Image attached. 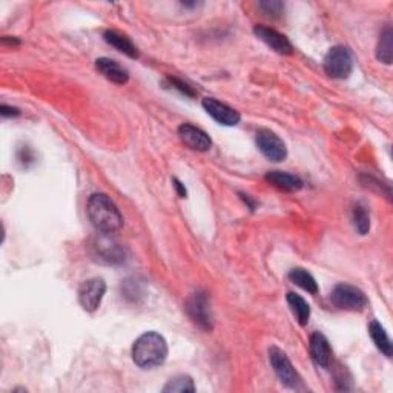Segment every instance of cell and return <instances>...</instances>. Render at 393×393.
I'll return each instance as SVG.
<instances>
[{"label":"cell","mask_w":393,"mask_h":393,"mask_svg":"<svg viewBox=\"0 0 393 393\" xmlns=\"http://www.w3.org/2000/svg\"><path fill=\"white\" fill-rule=\"evenodd\" d=\"M88 217L102 234H114L122 229L123 217L115 203L106 194H93L88 200Z\"/></svg>","instance_id":"1"},{"label":"cell","mask_w":393,"mask_h":393,"mask_svg":"<svg viewBox=\"0 0 393 393\" xmlns=\"http://www.w3.org/2000/svg\"><path fill=\"white\" fill-rule=\"evenodd\" d=\"M168 358V343L160 333L146 332L135 339L133 346V359L142 369L161 366Z\"/></svg>","instance_id":"2"},{"label":"cell","mask_w":393,"mask_h":393,"mask_svg":"<svg viewBox=\"0 0 393 393\" xmlns=\"http://www.w3.org/2000/svg\"><path fill=\"white\" fill-rule=\"evenodd\" d=\"M332 303L335 304L338 309L343 311H352V312H359L363 311L366 306L369 304V300L366 297V293L358 289V287L352 284H337L333 287V291L330 293Z\"/></svg>","instance_id":"3"},{"label":"cell","mask_w":393,"mask_h":393,"mask_svg":"<svg viewBox=\"0 0 393 393\" xmlns=\"http://www.w3.org/2000/svg\"><path fill=\"white\" fill-rule=\"evenodd\" d=\"M269 361L275 375L284 385L291 389H300L301 388V378L298 372L291 363V359L287 358L286 353L278 349V347H271L269 349Z\"/></svg>","instance_id":"4"},{"label":"cell","mask_w":393,"mask_h":393,"mask_svg":"<svg viewBox=\"0 0 393 393\" xmlns=\"http://www.w3.org/2000/svg\"><path fill=\"white\" fill-rule=\"evenodd\" d=\"M324 71L333 78H347L352 74L353 58L346 47H333L324 57Z\"/></svg>","instance_id":"5"},{"label":"cell","mask_w":393,"mask_h":393,"mask_svg":"<svg viewBox=\"0 0 393 393\" xmlns=\"http://www.w3.org/2000/svg\"><path fill=\"white\" fill-rule=\"evenodd\" d=\"M106 292V283L102 278H91L83 281L78 287V303L85 311L93 313L102 304V300Z\"/></svg>","instance_id":"6"},{"label":"cell","mask_w":393,"mask_h":393,"mask_svg":"<svg viewBox=\"0 0 393 393\" xmlns=\"http://www.w3.org/2000/svg\"><path fill=\"white\" fill-rule=\"evenodd\" d=\"M255 143L260 153L271 161H283L287 157L284 142L269 129H260L255 137Z\"/></svg>","instance_id":"7"},{"label":"cell","mask_w":393,"mask_h":393,"mask_svg":"<svg viewBox=\"0 0 393 393\" xmlns=\"http://www.w3.org/2000/svg\"><path fill=\"white\" fill-rule=\"evenodd\" d=\"M188 313L194 319L195 324H199L201 329L211 330L212 329V317H211V306H209V298L206 292L196 291L188 301Z\"/></svg>","instance_id":"8"},{"label":"cell","mask_w":393,"mask_h":393,"mask_svg":"<svg viewBox=\"0 0 393 393\" xmlns=\"http://www.w3.org/2000/svg\"><path fill=\"white\" fill-rule=\"evenodd\" d=\"M201 104L206 113L211 115L215 122H218L220 124H225V126H235V124H238L241 120V115L238 111L227 106L226 103L218 102L217 98L206 97V98H203Z\"/></svg>","instance_id":"9"},{"label":"cell","mask_w":393,"mask_h":393,"mask_svg":"<svg viewBox=\"0 0 393 393\" xmlns=\"http://www.w3.org/2000/svg\"><path fill=\"white\" fill-rule=\"evenodd\" d=\"M254 32L261 42H265L267 47L272 48L275 52H278V54L289 56L293 52V47L289 42V38L283 34H280L277 30L269 28V26L265 25H257L254 28Z\"/></svg>","instance_id":"10"},{"label":"cell","mask_w":393,"mask_h":393,"mask_svg":"<svg viewBox=\"0 0 393 393\" xmlns=\"http://www.w3.org/2000/svg\"><path fill=\"white\" fill-rule=\"evenodd\" d=\"M179 135L181 142L185 143L194 150H200V153H206L212 148V140L205 131L194 126L191 123H183L179 126Z\"/></svg>","instance_id":"11"},{"label":"cell","mask_w":393,"mask_h":393,"mask_svg":"<svg viewBox=\"0 0 393 393\" xmlns=\"http://www.w3.org/2000/svg\"><path fill=\"white\" fill-rule=\"evenodd\" d=\"M94 249L98 257H100V260L106 261V263L119 265L126 260V251H124V247L117 243V241H114L113 238L108 237L98 238L96 241Z\"/></svg>","instance_id":"12"},{"label":"cell","mask_w":393,"mask_h":393,"mask_svg":"<svg viewBox=\"0 0 393 393\" xmlns=\"http://www.w3.org/2000/svg\"><path fill=\"white\" fill-rule=\"evenodd\" d=\"M311 357L313 361L317 363V366L323 369H329L330 363H332V349L330 344L327 341V338L323 335V333L315 332L312 333L311 337Z\"/></svg>","instance_id":"13"},{"label":"cell","mask_w":393,"mask_h":393,"mask_svg":"<svg viewBox=\"0 0 393 393\" xmlns=\"http://www.w3.org/2000/svg\"><path fill=\"white\" fill-rule=\"evenodd\" d=\"M96 68L100 71L103 77H106L109 82H113L115 85H124L129 80L128 71L115 60H111V58H106V57L97 58Z\"/></svg>","instance_id":"14"},{"label":"cell","mask_w":393,"mask_h":393,"mask_svg":"<svg viewBox=\"0 0 393 393\" xmlns=\"http://www.w3.org/2000/svg\"><path fill=\"white\" fill-rule=\"evenodd\" d=\"M266 180L273 185L275 188L283 189V191H300L303 188V180L300 179L297 175L287 174V172H281V171H271L266 174Z\"/></svg>","instance_id":"15"},{"label":"cell","mask_w":393,"mask_h":393,"mask_svg":"<svg viewBox=\"0 0 393 393\" xmlns=\"http://www.w3.org/2000/svg\"><path fill=\"white\" fill-rule=\"evenodd\" d=\"M104 37V42L109 43L111 47H114L115 49H119L123 54H126L131 58H137L139 57V49H137L135 45L129 41L126 36L120 34V32H117L114 30H108L106 32L103 34Z\"/></svg>","instance_id":"16"},{"label":"cell","mask_w":393,"mask_h":393,"mask_svg":"<svg viewBox=\"0 0 393 393\" xmlns=\"http://www.w3.org/2000/svg\"><path fill=\"white\" fill-rule=\"evenodd\" d=\"M369 335L372 338V341L375 343V346L378 347V350L384 353L385 357L390 358L392 357V341L388 335V332H385L384 327L381 326L378 319H372L370 324H369Z\"/></svg>","instance_id":"17"},{"label":"cell","mask_w":393,"mask_h":393,"mask_svg":"<svg viewBox=\"0 0 393 393\" xmlns=\"http://www.w3.org/2000/svg\"><path fill=\"white\" fill-rule=\"evenodd\" d=\"M392 56H393V30L390 25H388L383 30L381 34H379V41L377 45V58L379 62L390 65Z\"/></svg>","instance_id":"18"},{"label":"cell","mask_w":393,"mask_h":393,"mask_svg":"<svg viewBox=\"0 0 393 393\" xmlns=\"http://www.w3.org/2000/svg\"><path fill=\"white\" fill-rule=\"evenodd\" d=\"M287 303H289L293 315L297 317V321L300 323V326H306L307 323H309L311 306L307 304V301L303 297H300L298 293L289 292L287 293Z\"/></svg>","instance_id":"19"},{"label":"cell","mask_w":393,"mask_h":393,"mask_svg":"<svg viewBox=\"0 0 393 393\" xmlns=\"http://www.w3.org/2000/svg\"><path fill=\"white\" fill-rule=\"evenodd\" d=\"M289 280L293 284H297L301 289H304L309 293H318V283L317 280L312 277V275L307 272L306 269H301V267H295L289 272Z\"/></svg>","instance_id":"20"},{"label":"cell","mask_w":393,"mask_h":393,"mask_svg":"<svg viewBox=\"0 0 393 393\" xmlns=\"http://www.w3.org/2000/svg\"><path fill=\"white\" fill-rule=\"evenodd\" d=\"M352 220L353 226H355L359 235H366L370 231V215L368 212V209H366L361 203H358V205H355V207H353Z\"/></svg>","instance_id":"21"},{"label":"cell","mask_w":393,"mask_h":393,"mask_svg":"<svg viewBox=\"0 0 393 393\" xmlns=\"http://www.w3.org/2000/svg\"><path fill=\"white\" fill-rule=\"evenodd\" d=\"M163 392L166 393H186V392H195V384L192 381L191 377L188 375H179L172 378L165 388H163Z\"/></svg>","instance_id":"22"},{"label":"cell","mask_w":393,"mask_h":393,"mask_svg":"<svg viewBox=\"0 0 393 393\" xmlns=\"http://www.w3.org/2000/svg\"><path fill=\"white\" fill-rule=\"evenodd\" d=\"M258 6L267 17H278L283 14L284 10V3L280 0H265V2H260Z\"/></svg>","instance_id":"23"},{"label":"cell","mask_w":393,"mask_h":393,"mask_svg":"<svg viewBox=\"0 0 393 393\" xmlns=\"http://www.w3.org/2000/svg\"><path fill=\"white\" fill-rule=\"evenodd\" d=\"M168 80L171 82L172 87H174V88H177V89H179L181 94L189 96V97H194V96H195V91H194L191 87H188L186 83H183L181 80H179V78H175V77H169Z\"/></svg>","instance_id":"24"},{"label":"cell","mask_w":393,"mask_h":393,"mask_svg":"<svg viewBox=\"0 0 393 393\" xmlns=\"http://www.w3.org/2000/svg\"><path fill=\"white\" fill-rule=\"evenodd\" d=\"M0 114H2L3 117H17V115H21V111H19L17 108L2 104V106H0Z\"/></svg>","instance_id":"25"},{"label":"cell","mask_w":393,"mask_h":393,"mask_svg":"<svg viewBox=\"0 0 393 393\" xmlns=\"http://www.w3.org/2000/svg\"><path fill=\"white\" fill-rule=\"evenodd\" d=\"M174 186H175L177 192H179V195L181 196V199H185V196H186V188H185V185H183V183H181L180 180L174 179Z\"/></svg>","instance_id":"26"},{"label":"cell","mask_w":393,"mask_h":393,"mask_svg":"<svg viewBox=\"0 0 393 393\" xmlns=\"http://www.w3.org/2000/svg\"><path fill=\"white\" fill-rule=\"evenodd\" d=\"M240 195H241V199H243V201L247 203L249 207H251L252 211H254V209H255V203H254L251 199H249V195H245V194H240Z\"/></svg>","instance_id":"27"}]
</instances>
